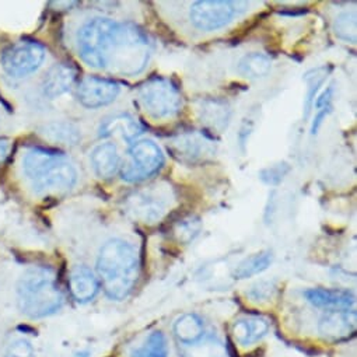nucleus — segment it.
<instances>
[{
	"label": "nucleus",
	"instance_id": "nucleus-11",
	"mask_svg": "<svg viewBox=\"0 0 357 357\" xmlns=\"http://www.w3.org/2000/svg\"><path fill=\"white\" fill-rule=\"evenodd\" d=\"M168 150L174 157L188 164L205 161L216 153L213 142L198 132H185L175 136L168 144Z\"/></svg>",
	"mask_w": 357,
	"mask_h": 357
},
{
	"label": "nucleus",
	"instance_id": "nucleus-9",
	"mask_svg": "<svg viewBox=\"0 0 357 357\" xmlns=\"http://www.w3.org/2000/svg\"><path fill=\"white\" fill-rule=\"evenodd\" d=\"M45 59V48L38 43L22 41L9 47L0 59V66L12 79H23L43 65Z\"/></svg>",
	"mask_w": 357,
	"mask_h": 357
},
{
	"label": "nucleus",
	"instance_id": "nucleus-31",
	"mask_svg": "<svg viewBox=\"0 0 357 357\" xmlns=\"http://www.w3.org/2000/svg\"><path fill=\"white\" fill-rule=\"evenodd\" d=\"M290 171V167L286 162L282 164H276L272 165L269 168H265L261 171V180L269 185H278L279 183H282V180L284 178V175Z\"/></svg>",
	"mask_w": 357,
	"mask_h": 357
},
{
	"label": "nucleus",
	"instance_id": "nucleus-30",
	"mask_svg": "<svg viewBox=\"0 0 357 357\" xmlns=\"http://www.w3.org/2000/svg\"><path fill=\"white\" fill-rule=\"evenodd\" d=\"M199 230H201V223L198 219H185L176 226L175 234L178 238H180V241L190 243L198 236Z\"/></svg>",
	"mask_w": 357,
	"mask_h": 357
},
{
	"label": "nucleus",
	"instance_id": "nucleus-32",
	"mask_svg": "<svg viewBox=\"0 0 357 357\" xmlns=\"http://www.w3.org/2000/svg\"><path fill=\"white\" fill-rule=\"evenodd\" d=\"M5 357H34L33 344L26 339H16L8 346Z\"/></svg>",
	"mask_w": 357,
	"mask_h": 357
},
{
	"label": "nucleus",
	"instance_id": "nucleus-17",
	"mask_svg": "<svg viewBox=\"0 0 357 357\" xmlns=\"http://www.w3.org/2000/svg\"><path fill=\"white\" fill-rule=\"evenodd\" d=\"M76 70L68 63H58L52 66L44 77L43 90L50 98H58L66 94L75 84Z\"/></svg>",
	"mask_w": 357,
	"mask_h": 357
},
{
	"label": "nucleus",
	"instance_id": "nucleus-3",
	"mask_svg": "<svg viewBox=\"0 0 357 357\" xmlns=\"http://www.w3.org/2000/svg\"><path fill=\"white\" fill-rule=\"evenodd\" d=\"M17 307L29 318H45L63 304V293L56 276L47 268L27 269L17 283Z\"/></svg>",
	"mask_w": 357,
	"mask_h": 357
},
{
	"label": "nucleus",
	"instance_id": "nucleus-15",
	"mask_svg": "<svg viewBox=\"0 0 357 357\" xmlns=\"http://www.w3.org/2000/svg\"><path fill=\"white\" fill-rule=\"evenodd\" d=\"M308 303L318 308L332 311H347L354 305V294L339 289H310L304 291Z\"/></svg>",
	"mask_w": 357,
	"mask_h": 357
},
{
	"label": "nucleus",
	"instance_id": "nucleus-13",
	"mask_svg": "<svg viewBox=\"0 0 357 357\" xmlns=\"http://www.w3.org/2000/svg\"><path fill=\"white\" fill-rule=\"evenodd\" d=\"M356 312L347 311H329L319 321V333L328 340H343L356 332Z\"/></svg>",
	"mask_w": 357,
	"mask_h": 357
},
{
	"label": "nucleus",
	"instance_id": "nucleus-33",
	"mask_svg": "<svg viewBox=\"0 0 357 357\" xmlns=\"http://www.w3.org/2000/svg\"><path fill=\"white\" fill-rule=\"evenodd\" d=\"M10 151V143L6 140H0V164L5 162Z\"/></svg>",
	"mask_w": 357,
	"mask_h": 357
},
{
	"label": "nucleus",
	"instance_id": "nucleus-23",
	"mask_svg": "<svg viewBox=\"0 0 357 357\" xmlns=\"http://www.w3.org/2000/svg\"><path fill=\"white\" fill-rule=\"evenodd\" d=\"M272 259H273V255L271 251L257 252L245 258L243 262H240L234 269L233 276L238 280H243V279H248L255 275H259L271 266Z\"/></svg>",
	"mask_w": 357,
	"mask_h": 357
},
{
	"label": "nucleus",
	"instance_id": "nucleus-19",
	"mask_svg": "<svg viewBox=\"0 0 357 357\" xmlns=\"http://www.w3.org/2000/svg\"><path fill=\"white\" fill-rule=\"evenodd\" d=\"M90 160L94 172L102 180H109L121 168V157L114 143L98 144L91 151Z\"/></svg>",
	"mask_w": 357,
	"mask_h": 357
},
{
	"label": "nucleus",
	"instance_id": "nucleus-6",
	"mask_svg": "<svg viewBox=\"0 0 357 357\" xmlns=\"http://www.w3.org/2000/svg\"><path fill=\"white\" fill-rule=\"evenodd\" d=\"M171 202L172 192L169 187L151 185L128 195L123 201V212L133 222L154 225L167 215Z\"/></svg>",
	"mask_w": 357,
	"mask_h": 357
},
{
	"label": "nucleus",
	"instance_id": "nucleus-5",
	"mask_svg": "<svg viewBox=\"0 0 357 357\" xmlns=\"http://www.w3.org/2000/svg\"><path fill=\"white\" fill-rule=\"evenodd\" d=\"M143 111L153 119H168L181 111L183 97L178 87L168 79L151 77L137 91Z\"/></svg>",
	"mask_w": 357,
	"mask_h": 357
},
{
	"label": "nucleus",
	"instance_id": "nucleus-27",
	"mask_svg": "<svg viewBox=\"0 0 357 357\" xmlns=\"http://www.w3.org/2000/svg\"><path fill=\"white\" fill-rule=\"evenodd\" d=\"M333 31L335 36L350 44H356L357 40V22H356V13L354 12H344L340 13L333 23Z\"/></svg>",
	"mask_w": 357,
	"mask_h": 357
},
{
	"label": "nucleus",
	"instance_id": "nucleus-10",
	"mask_svg": "<svg viewBox=\"0 0 357 357\" xmlns=\"http://www.w3.org/2000/svg\"><path fill=\"white\" fill-rule=\"evenodd\" d=\"M245 2L230 0H201L192 5L190 12L191 23L202 31H213L229 24Z\"/></svg>",
	"mask_w": 357,
	"mask_h": 357
},
{
	"label": "nucleus",
	"instance_id": "nucleus-20",
	"mask_svg": "<svg viewBox=\"0 0 357 357\" xmlns=\"http://www.w3.org/2000/svg\"><path fill=\"white\" fill-rule=\"evenodd\" d=\"M269 331V324L261 317H244L234 322L233 336L241 346H250L262 339Z\"/></svg>",
	"mask_w": 357,
	"mask_h": 357
},
{
	"label": "nucleus",
	"instance_id": "nucleus-16",
	"mask_svg": "<svg viewBox=\"0 0 357 357\" xmlns=\"http://www.w3.org/2000/svg\"><path fill=\"white\" fill-rule=\"evenodd\" d=\"M69 287L73 298L77 303L86 304L91 301L100 289L98 279L93 273V271L84 265L73 268L69 278Z\"/></svg>",
	"mask_w": 357,
	"mask_h": 357
},
{
	"label": "nucleus",
	"instance_id": "nucleus-2",
	"mask_svg": "<svg viewBox=\"0 0 357 357\" xmlns=\"http://www.w3.org/2000/svg\"><path fill=\"white\" fill-rule=\"evenodd\" d=\"M97 272L105 294L116 301L123 300L139 279V255L125 240H108L100 248Z\"/></svg>",
	"mask_w": 357,
	"mask_h": 357
},
{
	"label": "nucleus",
	"instance_id": "nucleus-7",
	"mask_svg": "<svg viewBox=\"0 0 357 357\" xmlns=\"http://www.w3.org/2000/svg\"><path fill=\"white\" fill-rule=\"evenodd\" d=\"M115 24V20L96 17L80 27L77 33V52L86 65L94 69H105V56Z\"/></svg>",
	"mask_w": 357,
	"mask_h": 357
},
{
	"label": "nucleus",
	"instance_id": "nucleus-29",
	"mask_svg": "<svg viewBox=\"0 0 357 357\" xmlns=\"http://www.w3.org/2000/svg\"><path fill=\"white\" fill-rule=\"evenodd\" d=\"M332 97H333V86H329L318 98L317 101H314L317 114L311 126V133L315 135L318 132V129L321 128L324 119L329 115L331 109H332Z\"/></svg>",
	"mask_w": 357,
	"mask_h": 357
},
{
	"label": "nucleus",
	"instance_id": "nucleus-26",
	"mask_svg": "<svg viewBox=\"0 0 357 357\" xmlns=\"http://www.w3.org/2000/svg\"><path fill=\"white\" fill-rule=\"evenodd\" d=\"M328 73H329V68L326 66H321V68H317V69H312L310 72L305 73L304 76V80L308 86L307 89V96H305V104H304V118L307 119L308 115H310V111H311V107L314 104V98L317 96V93L319 91V87L324 84V82L326 80L328 77Z\"/></svg>",
	"mask_w": 357,
	"mask_h": 357
},
{
	"label": "nucleus",
	"instance_id": "nucleus-25",
	"mask_svg": "<svg viewBox=\"0 0 357 357\" xmlns=\"http://www.w3.org/2000/svg\"><path fill=\"white\" fill-rule=\"evenodd\" d=\"M43 133L47 139L61 144H76L80 139L79 129L69 122H51L44 126Z\"/></svg>",
	"mask_w": 357,
	"mask_h": 357
},
{
	"label": "nucleus",
	"instance_id": "nucleus-21",
	"mask_svg": "<svg viewBox=\"0 0 357 357\" xmlns=\"http://www.w3.org/2000/svg\"><path fill=\"white\" fill-rule=\"evenodd\" d=\"M181 357H230V354L220 339L204 335L194 343L183 344Z\"/></svg>",
	"mask_w": 357,
	"mask_h": 357
},
{
	"label": "nucleus",
	"instance_id": "nucleus-18",
	"mask_svg": "<svg viewBox=\"0 0 357 357\" xmlns=\"http://www.w3.org/2000/svg\"><path fill=\"white\" fill-rule=\"evenodd\" d=\"M98 132L101 137L119 136L126 142H133L143 133V128L130 115L119 114L105 118L101 122Z\"/></svg>",
	"mask_w": 357,
	"mask_h": 357
},
{
	"label": "nucleus",
	"instance_id": "nucleus-4",
	"mask_svg": "<svg viewBox=\"0 0 357 357\" xmlns=\"http://www.w3.org/2000/svg\"><path fill=\"white\" fill-rule=\"evenodd\" d=\"M150 59V44L146 34L132 23L116 22L105 58V69L119 76H136Z\"/></svg>",
	"mask_w": 357,
	"mask_h": 357
},
{
	"label": "nucleus",
	"instance_id": "nucleus-22",
	"mask_svg": "<svg viewBox=\"0 0 357 357\" xmlns=\"http://www.w3.org/2000/svg\"><path fill=\"white\" fill-rule=\"evenodd\" d=\"M174 333L181 344H190L205 335L202 319L197 314H184L174 324Z\"/></svg>",
	"mask_w": 357,
	"mask_h": 357
},
{
	"label": "nucleus",
	"instance_id": "nucleus-28",
	"mask_svg": "<svg viewBox=\"0 0 357 357\" xmlns=\"http://www.w3.org/2000/svg\"><path fill=\"white\" fill-rule=\"evenodd\" d=\"M132 357H168V346L161 332H153L146 342L136 349Z\"/></svg>",
	"mask_w": 357,
	"mask_h": 357
},
{
	"label": "nucleus",
	"instance_id": "nucleus-1",
	"mask_svg": "<svg viewBox=\"0 0 357 357\" xmlns=\"http://www.w3.org/2000/svg\"><path fill=\"white\" fill-rule=\"evenodd\" d=\"M23 171L33 191L41 197L66 194L77 181V171L63 153L43 147L27 151Z\"/></svg>",
	"mask_w": 357,
	"mask_h": 357
},
{
	"label": "nucleus",
	"instance_id": "nucleus-14",
	"mask_svg": "<svg viewBox=\"0 0 357 357\" xmlns=\"http://www.w3.org/2000/svg\"><path fill=\"white\" fill-rule=\"evenodd\" d=\"M198 118L206 129L213 133H222L229 126L231 109L226 101L219 98H205L198 105Z\"/></svg>",
	"mask_w": 357,
	"mask_h": 357
},
{
	"label": "nucleus",
	"instance_id": "nucleus-24",
	"mask_svg": "<svg viewBox=\"0 0 357 357\" xmlns=\"http://www.w3.org/2000/svg\"><path fill=\"white\" fill-rule=\"evenodd\" d=\"M271 66H272V62L269 56L259 52H252L245 55L238 62V72L245 77L259 79L269 73Z\"/></svg>",
	"mask_w": 357,
	"mask_h": 357
},
{
	"label": "nucleus",
	"instance_id": "nucleus-12",
	"mask_svg": "<svg viewBox=\"0 0 357 357\" xmlns=\"http://www.w3.org/2000/svg\"><path fill=\"white\" fill-rule=\"evenodd\" d=\"M119 84L102 77H84L77 87V98L86 108L96 109L114 102L119 94Z\"/></svg>",
	"mask_w": 357,
	"mask_h": 357
},
{
	"label": "nucleus",
	"instance_id": "nucleus-8",
	"mask_svg": "<svg viewBox=\"0 0 357 357\" xmlns=\"http://www.w3.org/2000/svg\"><path fill=\"white\" fill-rule=\"evenodd\" d=\"M164 154L153 140H137L121 165V176L126 183H140L161 169Z\"/></svg>",
	"mask_w": 357,
	"mask_h": 357
}]
</instances>
